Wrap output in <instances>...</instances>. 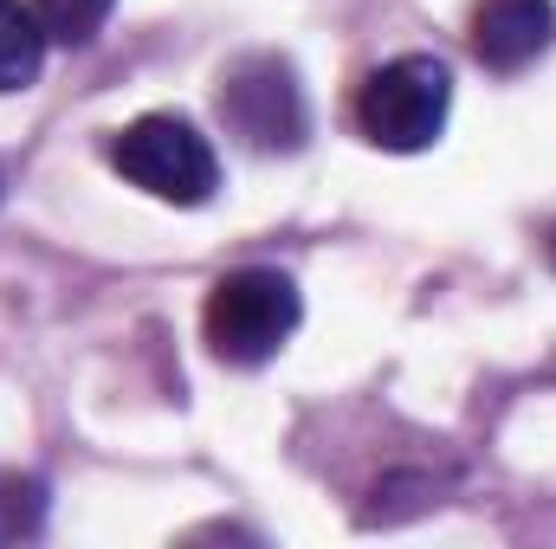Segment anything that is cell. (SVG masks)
<instances>
[{
	"mask_svg": "<svg viewBox=\"0 0 556 549\" xmlns=\"http://www.w3.org/2000/svg\"><path fill=\"white\" fill-rule=\"evenodd\" d=\"M298 317H304V297H298L291 278L273 272V266H240V272H227L207 291L201 336H207L214 362L260 369V362H273L278 349L291 343Z\"/></svg>",
	"mask_w": 556,
	"mask_h": 549,
	"instance_id": "obj_1",
	"label": "cell"
},
{
	"mask_svg": "<svg viewBox=\"0 0 556 549\" xmlns=\"http://www.w3.org/2000/svg\"><path fill=\"white\" fill-rule=\"evenodd\" d=\"M446 111H453V72L433 52H402V59L376 65L356 91V130L389 155L433 149L446 130Z\"/></svg>",
	"mask_w": 556,
	"mask_h": 549,
	"instance_id": "obj_2",
	"label": "cell"
},
{
	"mask_svg": "<svg viewBox=\"0 0 556 549\" xmlns=\"http://www.w3.org/2000/svg\"><path fill=\"white\" fill-rule=\"evenodd\" d=\"M111 168L130 188H142L149 201H168V207H201L220 188L214 142L201 137L188 117H168V111H149L137 124H124L111 137Z\"/></svg>",
	"mask_w": 556,
	"mask_h": 549,
	"instance_id": "obj_3",
	"label": "cell"
},
{
	"mask_svg": "<svg viewBox=\"0 0 556 549\" xmlns=\"http://www.w3.org/2000/svg\"><path fill=\"white\" fill-rule=\"evenodd\" d=\"M220 117H227L233 137L247 149H260V155H291L304 142V130H311L304 85L273 52H253V59H240L220 78Z\"/></svg>",
	"mask_w": 556,
	"mask_h": 549,
	"instance_id": "obj_4",
	"label": "cell"
},
{
	"mask_svg": "<svg viewBox=\"0 0 556 549\" xmlns=\"http://www.w3.org/2000/svg\"><path fill=\"white\" fill-rule=\"evenodd\" d=\"M556 39V7L551 0H479L472 7V52L492 72H525L544 59Z\"/></svg>",
	"mask_w": 556,
	"mask_h": 549,
	"instance_id": "obj_5",
	"label": "cell"
},
{
	"mask_svg": "<svg viewBox=\"0 0 556 549\" xmlns=\"http://www.w3.org/2000/svg\"><path fill=\"white\" fill-rule=\"evenodd\" d=\"M46 65V26L33 7L20 0H0V98L7 91H26Z\"/></svg>",
	"mask_w": 556,
	"mask_h": 549,
	"instance_id": "obj_6",
	"label": "cell"
},
{
	"mask_svg": "<svg viewBox=\"0 0 556 549\" xmlns=\"http://www.w3.org/2000/svg\"><path fill=\"white\" fill-rule=\"evenodd\" d=\"M111 7H117V0H33L46 39H59V46H91V39L104 33Z\"/></svg>",
	"mask_w": 556,
	"mask_h": 549,
	"instance_id": "obj_7",
	"label": "cell"
},
{
	"mask_svg": "<svg viewBox=\"0 0 556 549\" xmlns=\"http://www.w3.org/2000/svg\"><path fill=\"white\" fill-rule=\"evenodd\" d=\"M544 259H551V272H556V227H551V240H544Z\"/></svg>",
	"mask_w": 556,
	"mask_h": 549,
	"instance_id": "obj_8",
	"label": "cell"
}]
</instances>
